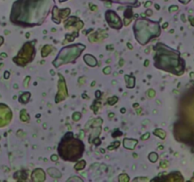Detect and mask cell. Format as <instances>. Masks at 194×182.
Segmentation results:
<instances>
[{
  "instance_id": "1",
  "label": "cell",
  "mask_w": 194,
  "mask_h": 182,
  "mask_svg": "<svg viewBox=\"0 0 194 182\" xmlns=\"http://www.w3.org/2000/svg\"><path fill=\"white\" fill-rule=\"evenodd\" d=\"M83 142L77 137H74L72 132H68L62 137L58 145L59 156L65 161H78L83 156Z\"/></svg>"
},
{
  "instance_id": "2",
  "label": "cell",
  "mask_w": 194,
  "mask_h": 182,
  "mask_svg": "<svg viewBox=\"0 0 194 182\" xmlns=\"http://www.w3.org/2000/svg\"><path fill=\"white\" fill-rule=\"evenodd\" d=\"M168 48L163 44H157L154 47L156 54L154 56V66L160 69L170 71L175 74L182 73L183 66H180V62H171V59L178 57V53L170 49L168 52Z\"/></svg>"
},
{
  "instance_id": "3",
  "label": "cell",
  "mask_w": 194,
  "mask_h": 182,
  "mask_svg": "<svg viewBox=\"0 0 194 182\" xmlns=\"http://www.w3.org/2000/svg\"><path fill=\"white\" fill-rule=\"evenodd\" d=\"M134 32L138 43L141 45H146L153 37L160 35V26L156 22L138 19L134 25Z\"/></svg>"
},
{
  "instance_id": "4",
  "label": "cell",
  "mask_w": 194,
  "mask_h": 182,
  "mask_svg": "<svg viewBox=\"0 0 194 182\" xmlns=\"http://www.w3.org/2000/svg\"><path fill=\"white\" fill-rule=\"evenodd\" d=\"M84 49L85 46L83 44H75V45L65 47L55 58L52 64L55 67H59L60 66L67 64V63H73Z\"/></svg>"
},
{
  "instance_id": "5",
  "label": "cell",
  "mask_w": 194,
  "mask_h": 182,
  "mask_svg": "<svg viewBox=\"0 0 194 182\" xmlns=\"http://www.w3.org/2000/svg\"><path fill=\"white\" fill-rule=\"evenodd\" d=\"M34 42L35 41L27 42L26 44H25L23 48L20 49L18 55L14 58V62L15 63V64H17L18 66H24L33 60L35 53H36L35 47L33 46Z\"/></svg>"
},
{
  "instance_id": "6",
  "label": "cell",
  "mask_w": 194,
  "mask_h": 182,
  "mask_svg": "<svg viewBox=\"0 0 194 182\" xmlns=\"http://www.w3.org/2000/svg\"><path fill=\"white\" fill-rule=\"evenodd\" d=\"M105 18L108 25L115 29H120L122 28L121 19L117 16V14L113 11H107L105 14Z\"/></svg>"
},
{
  "instance_id": "7",
  "label": "cell",
  "mask_w": 194,
  "mask_h": 182,
  "mask_svg": "<svg viewBox=\"0 0 194 182\" xmlns=\"http://www.w3.org/2000/svg\"><path fill=\"white\" fill-rule=\"evenodd\" d=\"M58 88H59L60 92L58 93V95L56 96V103H59V102L62 101V100H65V97H67V89L64 83H59Z\"/></svg>"
},
{
  "instance_id": "8",
  "label": "cell",
  "mask_w": 194,
  "mask_h": 182,
  "mask_svg": "<svg viewBox=\"0 0 194 182\" xmlns=\"http://www.w3.org/2000/svg\"><path fill=\"white\" fill-rule=\"evenodd\" d=\"M33 174H37L36 175H32V180L33 181H43L46 179V174H45V172H43V170L41 169H37L33 172Z\"/></svg>"
},
{
  "instance_id": "9",
  "label": "cell",
  "mask_w": 194,
  "mask_h": 182,
  "mask_svg": "<svg viewBox=\"0 0 194 182\" xmlns=\"http://www.w3.org/2000/svg\"><path fill=\"white\" fill-rule=\"evenodd\" d=\"M83 59H84V61H85L86 64L88 65L89 66L94 67V66H97V60H96L95 57H94V56L89 55V54H86V55H84Z\"/></svg>"
},
{
  "instance_id": "10",
  "label": "cell",
  "mask_w": 194,
  "mask_h": 182,
  "mask_svg": "<svg viewBox=\"0 0 194 182\" xmlns=\"http://www.w3.org/2000/svg\"><path fill=\"white\" fill-rule=\"evenodd\" d=\"M136 144H137V140H136L125 139L123 140V145H124L125 148H127V149H134L135 147Z\"/></svg>"
},
{
  "instance_id": "11",
  "label": "cell",
  "mask_w": 194,
  "mask_h": 182,
  "mask_svg": "<svg viewBox=\"0 0 194 182\" xmlns=\"http://www.w3.org/2000/svg\"><path fill=\"white\" fill-rule=\"evenodd\" d=\"M125 81H126V86L128 88H133L135 85V78L133 76L126 75V76H125Z\"/></svg>"
},
{
  "instance_id": "12",
  "label": "cell",
  "mask_w": 194,
  "mask_h": 182,
  "mask_svg": "<svg viewBox=\"0 0 194 182\" xmlns=\"http://www.w3.org/2000/svg\"><path fill=\"white\" fill-rule=\"evenodd\" d=\"M29 97H30V93L29 92H25L20 96L19 102L22 103H27L29 102Z\"/></svg>"
},
{
  "instance_id": "13",
  "label": "cell",
  "mask_w": 194,
  "mask_h": 182,
  "mask_svg": "<svg viewBox=\"0 0 194 182\" xmlns=\"http://www.w3.org/2000/svg\"><path fill=\"white\" fill-rule=\"evenodd\" d=\"M51 51H52L51 46L46 45L45 47L42 48V57H47V56L49 54V52H50Z\"/></svg>"
},
{
  "instance_id": "14",
  "label": "cell",
  "mask_w": 194,
  "mask_h": 182,
  "mask_svg": "<svg viewBox=\"0 0 194 182\" xmlns=\"http://www.w3.org/2000/svg\"><path fill=\"white\" fill-rule=\"evenodd\" d=\"M85 167V161L84 160H80L78 161V163L75 165V170L80 171V170H83V169Z\"/></svg>"
},
{
  "instance_id": "15",
  "label": "cell",
  "mask_w": 194,
  "mask_h": 182,
  "mask_svg": "<svg viewBox=\"0 0 194 182\" xmlns=\"http://www.w3.org/2000/svg\"><path fill=\"white\" fill-rule=\"evenodd\" d=\"M153 134L154 135H158L160 139H165L166 137V133L163 131V130H161V129H157V130H155L153 132Z\"/></svg>"
},
{
  "instance_id": "16",
  "label": "cell",
  "mask_w": 194,
  "mask_h": 182,
  "mask_svg": "<svg viewBox=\"0 0 194 182\" xmlns=\"http://www.w3.org/2000/svg\"><path fill=\"white\" fill-rule=\"evenodd\" d=\"M149 159L151 160L152 162H155L156 160L158 159V155L154 153V152H152L151 154L149 155Z\"/></svg>"
},
{
  "instance_id": "17",
  "label": "cell",
  "mask_w": 194,
  "mask_h": 182,
  "mask_svg": "<svg viewBox=\"0 0 194 182\" xmlns=\"http://www.w3.org/2000/svg\"><path fill=\"white\" fill-rule=\"evenodd\" d=\"M113 99H114V100H112V98H110V99H109L108 103H109L110 104H114V103H116L117 102V97H116V96H115Z\"/></svg>"
},
{
  "instance_id": "18",
  "label": "cell",
  "mask_w": 194,
  "mask_h": 182,
  "mask_svg": "<svg viewBox=\"0 0 194 182\" xmlns=\"http://www.w3.org/2000/svg\"><path fill=\"white\" fill-rule=\"evenodd\" d=\"M72 118H73V120H74V121H78L79 119L80 118V113H78V112H77V113H75V114L73 115V117H72Z\"/></svg>"
},
{
  "instance_id": "19",
  "label": "cell",
  "mask_w": 194,
  "mask_h": 182,
  "mask_svg": "<svg viewBox=\"0 0 194 182\" xmlns=\"http://www.w3.org/2000/svg\"><path fill=\"white\" fill-rule=\"evenodd\" d=\"M122 179L125 180V181H128V180H129V177H127V175H124L123 178H122V177H120V180H122Z\"/></svg>"
},
{
  "instance_id": "20",
  "label": "cell",
  "mask_w": 194,
  "mask_h": 182,
  "mask_svg": "<svg viewBox=\"0 0 194 182\" xmlns=\"http://www.w3.org/2000/svg\"><path fill=\"white\" fill-rule=\"evenodd\" d=\"M148 136H150V134H149V133H147L145 136H144V137H142V140H147V139H148Z\"/></svg>"
},
{
  "instance_id": "21",
  "label": "cell",
  "mask_w": 194,
  "mask_h": 182,
  "mask_svg": "<svg viewBox=\"0 0 194 182\" xmlns=\"http://www.w3.org/2000/svg\"><path fill=\"white\" fill-rule=\"evenodd\" d=\"M3 42H4V39H3V37H1V36H0V46L2 45V44H3Z\"/></svg>"
},
{
  "instance_id": "22",
  "label": "cell",
  "mask_w": 194,
  "mask_h": 182,
  "mask_svg": "<svg viewBox=\"0 0 194 182\" xmlns=\"http://www.w3.org/2000/svg\"><path fill=\"white\" fill-rule=\"evenodd\" d=\"M99 96H101V93H99V91H97V92H96V97L99 98Z\"/></svg>"
},
{
  "instance_id": "23",
  "label": "cell",
  "mask_w": 194,
  "mask_h": 182,
  "mask_svg": "<svg viewBox=\"0 0 194 182\" xmlns=\"http://www.w3.org/2000/svg\"><path fill=\"white\" fill-rule=\"evenodd\" d=\"M52 159H52L53 161H56V160H57V159H57V156H52Z\"/></svg>"
}]
</instances>
